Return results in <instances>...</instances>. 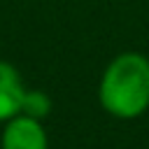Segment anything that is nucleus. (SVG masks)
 Returning a JSON list of instances; mask_svg holds the SVG:
<instances>
[{
    "instance_id": "nucleus-3",
    "label": "nucleus",
    "mask_w": 149,
    "mask_h": 149,
    "mask_svg": "<svg viewBox=\"0 0 149 149\" xmlns=\"http://www.w3.org/2000/svg\"><path fill=\"white\" fill-rule=\"evenodd\" d=\"M26 86L21 79V72L9 63L0 58V121H9L12 116L21 114Z\"/></svg>"
},
{
    "instance_id": "nucleus-1",
    "label": "nucleus",
    "mask_w": 149,
    "mask_h": 149,
    "mask_svg": "<svg viewBox=\"0 0 149 149\" xmlns=\"http://www.w3.org/2000/svg\"><path fill=\"white\" fill-rule=\"evenodd\" d=\"M98 100L114 119H137L149 109V58L140 51L114 56L98 84Z\"/></svg>"
},
{
    "instance_id": "nucleus-2",
    "label": "nucleus",
    "mask_w": 149,
    "mask_h": 149,
    "mask_svg": "<svg viewBox=\"0 0 149 149\" xmlns=\"http://www.w3.org/2000/svg\"><path fill=\"white\" fill-rule=\"evenodd\" d=\"M0 149H49L47 130L40 119L28 114H16L5 121L0 135Z\"/></svg>"
},
{
    "instance_id": "nucleus-4",
    "label": "nucleus",
    "mask_w": 149,
    "mask_h": 149,
    "mask_svg": "<svg viewBox=\"0 0 149 149\" xmlns=\"http://www.w3.org/2000/svg\"><path fill=\"white\" fill-rule=\"evenodd\" d=\"M51 112V100L44 91H37V88H28L26 95H23V105H21V114H28L33 119H44L47 114Z\"/></svg>"
}]
</instances>
